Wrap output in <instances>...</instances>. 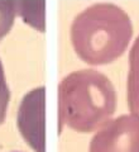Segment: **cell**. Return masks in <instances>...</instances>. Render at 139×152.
<instances>
[{
	"label": "cell",
	"instance_id": "6da1fadb",
	"mask_svg": "<svg viewBox=\"0 0 139 152\" xmlns=\"http://www.w3.org/2000/svg\"><path fill=\"white\" fill-rule=\"evenodd\" d=\"M17 7V14H19L23 20L32 27L39 29L41 32L44 29V1L39 0V1H27V0H22V1H15Z\"/></svg>",
	"mask_w": 139,
	"mask_h": 152
},
{
	"label": "cell",
	"instance_id": "7a4b0ae2",
	"mask_svg": "<svg viewBox=\"0 0 139 152\" xmlns=\"http://www.w3.org/2000/svg\"><path fill=\"white\" fill-rule=\"evenodd\" d=\"M15 14V1H13V0H0V39L12 28Z\"/></svg>",
	"mask_w": 139,
	"mask_h": 152
},
{
	"label": "cell",
	"instance_id": "3957f363",
	"mask_svg": "<svg viewBox=\"0 0 139 152\" xmlns=\"http://www.w3.org/2000/svg\"><path fill=\"white\" fill-rule=\"evenodd\" d=\"M8 103H9V88L5 81V76H4L3 64L0 61V123L5 118Z\"/></svg>",
	"mask_w": 139,
	"mask_h": 152
}]
</instances>
